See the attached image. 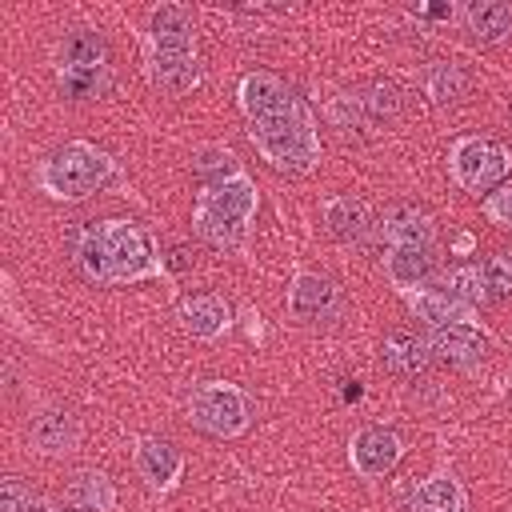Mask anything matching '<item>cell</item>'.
Wrapping results in <instances>:
<instances>
[{
  "label": "cell",
  "mask_w": 512,
  "mask_h": 512,
  "mask_svg": "<svg viewBox=\"0 0 512 512\" xmlns=\"http://www.w3.org/2000/svg\"><path fill=\"white\" fill-rule=\"evenodd\" d=\"M76 260L92 284H132L160 272L148 232L132 220L88 224L76 240Z\"/></svg>",
  "instance_id": "cell-1"
},
{
  "label": "cell",
  "mask_w": 512,
  "mask_h": 512,
  "mask_svg": "<svg viewBox=\"0 0 512 512\" xmlns=\"http://www.w3.org/2000/svg\"><path fill=\"white\" fill-rule=\"evenodd\" d=\"M248 140L256 144V152L280 168V172H308L320 156V140H316V124H312V112L292 96L280 112L264 116V120H252L248 128Z\"/></svg>",
  "instance_id": "cell-2"
},
{
  "label": "cell",
  "mask_w": 512,
  "mask_h": 512,
  "mask_svg": "<svg viewBox=\"0 0 512 512\" xmlns=\"http://www.w3.org/2000/svg\"><path fill=\"white\" fill-rule=\"evenodd\" d=\"M252 212H256V188L244 172H236L220 184H204L192 224L200 240H208L212 248H240Z\"/></svg>",
  "instance_id": "cell-3"
},
{
  "label": "cell",
  "mask_w": 512,
  "mask_h": 512,
  "mask_svg": "<svg viewBox=\"0 0 512 512\" xmlns=\"http://www.w3.org/2000/svg\"><path fill=\"white\" fill-rule=\"evenodd\" d=\"M112 176V160L108 152L76 140V144H64L60 152H52L44 164H40V184L48 196L56 200H80L88 192H96L104 180Z\"/></svg>",
  "instance_id": "cell-4"
},
{
  "label": "cell",
  "mask_w": 512,
  "mask_h": 512,
  "mask_svg": "<svg viewBox=\"0 0 512 512\" xmlns=\"http://www.w3.org/2000/svg\"><path fill=\"white\" fill-rule=\"evenodd\" d=\"M60 84L72 100H88L108 84V44L92 28H76L60 44Z\"/></svg>",
  "instance_id": "cell-5"
},
{
  "label": "cell",
  "mask_w": 512,
  "mask_h": 512,
  "mask_svg": "<svg viewBox=\"0 0 512 512\" xmlns=\"http://www.w3.org/2000/svg\"><path fill=\"white\" fill-rule=\"evenodd\" d=\"M188 420H192L200 432H208V436H236V432H244V424H248V400H244L240 388L220 384V380H208V384H200V388L192 392V400H188Z\"/></svg>",
  "instance_id": "cell-6"
},
{
  "label": "cell",
  "mask_w": 512,
  "mask_h": 512,
  "mask_svg": "<svg viewBox=\"0 0 512 512\" xmlns=\"http://www.w3.org/2000/svg\"><path fill=\"white\" fill-rule=\"evenodd\" d=\"M508 164H512L508 152L484 136H468L452 148V176L468 192H488L492 184H500L508 176Z\"/></svg>",
  "instance_id": "cell-7"
},
{
  "label": "cell",
  "mask_w": 512,
  "mask_h": 512,
  "mask_svg": "<svg viewBox=\"0 0 512 512\" xmlns=\"http://www.w3.org/2000/svg\"><path fill=\"white\" fill-rule=\"evenodd\" d=\"M400 452H404V444H400V436H396L392 428H364V432L352 440V464H356V472L368 476V480L392 472L396 460H400Z\"/></svg>",
  "instance_id": "cell-8"
},
{
  "label": "cell",
  "mask_w": 512,
  "mask_h": 512,
  "mask_svg": "<svg viewBox=\"0 0 512 512\" xmlns=\"http://www.w3.org/2000/svg\"><path fill=\"white\" fill-rule=\"evenodd\" d=\"M196 24L188 8L180 4H160L148 20V48L152 52H196Z\"/></svg>",
  "instance_id": "cell-9"
},
{
  "label": "cell",
  "mask_w": 512,
  "mask_h": 512,
  "mask_svg": "<svg viewBox=\"0 0 512 512\" xmlns=\"http://www.w3.org/2000/svg\"><path fill=\"white\" fill-rule=\"evenodd\" d=\"M28 440H32V448H40V452H48V456H60V452H72V448H76L80 424H76V416H72L68 408L52 404V408H44V412L32 416Z\"/></svg>",
  "instance_id": "cell-10"
},
{
  "label": "cell",
  "mask_w": 512,
  "mask_h": 512,
  "mask_svg": "<svg viewBox=\"0 0 512 512\" xmlns=\"http://www.w3.org/2000/svg\"><path fill=\"white\" fill-rule=\"evenodd\" d=\"M380 232H384V240H388L392 248H400V244L428 248L436 224H432V216H428L424 208H416V204H392V208L384 212V220H380Z\"/></svg>",
  "instance_id": "cell-11"
},
{
  "label": "cell",
  "mask_w": 512,
  "mask_h": 512,
  "mask_svg": "<svg viewBox=\"0 0 512 512\" xmlns=\"http://www.w3.org/2000/svg\"><path fill=\"white\" fill-rule=\"evenodd\" d=\"M288 100H292V92L272 72H248L240 80V108L248 112V120H264V116L280 112Z\"/></svg>",
  "instance_id": "cell-12"
},
{
  "label": "cell",
  "mask_w": 512,
  "mask_h": 512,
  "mask_svg": "<svg viewBox=\"0 0 512 512\" xmlns=\"http://www.w3.org/2000/svg\"><path fill=\"white\" fill-rule=\"evenodd\" d=\"M136 468L140 476L152 484V488H168L176 476H180V452L172 440H160V436H144L136 444Z\"/></svg>",
  "instance_id": "cell-13"
},
{
  "label": "cell",
  "mask_w": 512,
  "mask_h": 512,
  "mask_svg": "<svg viewBox=\"0 0 512 512\" xmlns=\"http://www.w3.org/2000/svg\"><path fill=\"white\" fill-rule=\"evenodd\" d=\"M408 304H412V312H416L420 320H428L432 328L472 324V308H468V304H460L456 296H448L444 288H416V292L408 296Z\"/></svg>",
  "instance_id": "cell-14"
},
{
  "label": "cell",
  "mask_w": 512,
  "mask_h": 512,
  "mask_svg": "<svg viewBox=\"0 0 512 512\" xmlns=\"http://www.w3.org/2000/svg\"><path fill=\"white\" fill-rule=\"evenodd\" d=\"M428 348H432L440 360H448V364H476L488 344H484V336H480L472 324H448V328H436V332H432Z\"/></svg>",
  "instance_id": "cell-15"
},
{
  "label": "cell",
  "mask_w": 512,
  "mask_h": 512,
  "mask_svg": "<svg viewBox=\"0 0 512 512\" xmlns=\"http://www.w3.org/2000/svg\"><path fill=\"white\" fill-rule=\"evenodd\" d=\"M148 76H152V84H160L168 92H188L200 76L196 52H152L148 48Z\"/></svg>",
  "instance_id": "cell-16"
},
{
  "label": "cell",
  "mask_w": 512,
  "mask_h": 512,
  "mask_svg": "<svg viewBox=\"0 0 512 512\" xmlns=\"http://www.w3.org/2000/svg\"><path fill=\"white\" fill-rule=\"evenodd\" d=\"M324 220H328V228H332L340 240H348V244H364L368 232H372V208H368L364 200H356V196H336V200L324 208Z\"/></svg>",
  "instance_id": "cell-17"
},
{
  "label": "cell",
  "mask_w": 512,
  "mask_h": 512,
  "mask_svg": "<svg viewBox=\"0 0 512 512\" xmlns=\"http://www.w3.org/2000/svg\"><path fill=\"white\" fill-rule=\"evenodd\" d=\"M380 360H384L392 372H400V376H420V372L428 368L432 352H428L424 340H416V336H408V332H392V336L380 344Z\"/></svg>",
  "instance_id": "cell-18"
},
{
  "label": "cell",
  "mask_w": 512,
  "mask_h": 512,
  "mask_svg": "<svg viewBox=\"0 0 512 512\" xmlns=\"http://www.w3.org/2000/svg\"><path fill=\"white\" fill-rule=\"evenodd\" d=\"M432 276V252L416 248V244H400L388 248V280L396 288H420Z\"/></svg>",
  "instance_id": "cell-19"
},
{
  "label": "cell",
  "mask_w": 512,
  "mask_h": 512,
  "mask_svg": "<svg viewBox=\"0 0 512 512\" xmlns=\"http://www.w3.org/2000/svg\"><path fill=\"white\" fill-rule=\"evenodd\" d=\"M180 320L192 336H220L228 328V304L220 296H192L180 304Z\"/></svg>",
  "instance_id": "cell-20"
},
{
  "label": "cell",
  "mask_w": 512,
  "mask_h": 512,
  "mask_svg": "<svg viewBox=\"0 0 512 512\" xmlns=\"http://www.w3.org/2000/svg\"><path fill=\"white\" fill-rule=\"evenodd\" d=\"M68 504L80 508V512H112L116 508V492H112L104 472H76L68 480Z\"/></svg>",
  "instance_id": "cell-21"
},
{
  "label": "cell",
  "mask_w": 512,
  "mask_h": 512,
  "mask_svg": "<svg viewBox=\"0 0 512 512\" xmlns=\"http://www.w3.org/2000/svg\"><path fill=\"white\" fill-rule=\"evenodd\" d=\"M464 20H468V32L476 40H484V44L504 40L512 32V8L500 4V0H476V4H468Z\"/></svg>",
  "instance_id": "cell-22"
},
{
  "label": "cell",
  "mask_w": 512,
  "mask_h": 512,
  "mask_svg": "<svg viewBox=\"0 0 512 512\" xmlns=\"http://www.w3.org/2000/svg\"><path fill=\"white\" fill-rule=\"evenodd\" d=\"M332 304H336V288H332V280L312 276V272H304V276L296 280V288H292V312H296V316L316 320V316H324Z\"/></svg>",
  "instance_id": "cell-23"
},
{
  "label": "cell",
  "mask_w": 512,
  "mask_h": 512,
  "mask_svg": "<svg viewBox=\"0 0 512 512\" xmlns=\"http://www.w3.org/2000/svg\"><path fill=\"white\" fill-rule=\"evenodd\" d=\"M412 512H464V492L452 476H432L416 488Z\"/></svg>",
  "instance_id": "cell-24"
},
{
  "label": "cell",
  "mask_w": 512,
  "mask_h": 512,
  "mask_svg": "<svg viewBox=\"0 0 512 512\" xmlns=\"http://www.w3.org/2000/svg\"><path fill=\"white\" fill-rule=\"evenodd\" d=\"M440 288L448 292V296H456L460 304H484V300H492V292H488V284H484V268H476V264H460V268H448L444 272V280H440Z\"/></svg>",
  "instance_id": "cell-25"
},
{
  "label": "cell",
  "mask_w": 512,
  "mask_h": 512,
  "mask_svg": "<svg viewBox=\"0 0 512 512\" xmlns=\"http://www.w3.org/2000/svg\"><path fill=\"white\" fill-rule=\"evenodd\" d=\"M360 108H364L368 120H376V124L384 120V124H388V120L400 116V108H404V92H400L392 80H372L368 92L360 96Z\"/></svg>",
  "instance_id": "cell-26"
},
{
  "label": "cell",
  "mask_w": 512,
  "mask_h": 512,
  "mask_svg": "<svg viewBox=\"0 0 512 512\" xmlns=\"http://www.w3.org/2000/svg\"><path fill=\"white\" fill-rule=\"evenodd\" d=\"M428 96L436 100V104H452V100H460L464 96V88H468V76L456 68V64H448V60H436L432 68H428Z\"/></svg>",
  "instance_id": "cell-27"
},
{
  "label": "cell",
  "mask_w": 512,
  "mask_h": 512,
  "mask_svg": "<svg viewBox=\"0 0 512 512\" xmlns=\"http://www.w3.org/2000/svg\"><path fill=\"white\" fill-rule=\"evenodd\" d=\"M240 168H236V156L228 152V148H204L200 152V160H196V176L204 180V184H220V180H228V176H236Z\"/></svg>",
  "instance_id": "cell-28"
},
{
  "label": "cell",
  "mask_w": 512,
  "mask_h": 512,
  "mask_svg": "<svg viewBox=\"0 0 512 512\" xmlns=\"http://www.w3.org/2000/svg\"><path fill=\"white\" fill-rule=\"evenodd\" d=\"M484 284L492 296H512V252H496L484 264Z\"/></svg>",
  "instance_id": "cell-29"
},
{
  "label": "cell",
  "mask_w": 512,
  "mask_h": 512,
  "mask_svg": "<svg viewBox=\"0 0 512 512\" xmlns=\"http://www.w3.org/2000/svg\"><path fill=\"white\" fill-rule=\"evenodd\" d=\"M0 512H36V504H32V492L24 488V480L8 476V480L0 484Z\"/></svg>",
  "instance_id": "cell-30"
},
{
  "label": "cell",
  "mask_w": 512,
  "mask_h": 512,
  "mask_svg": "<svg viewBox=\"0 0 512 512\" xmlns=\"http://www.w3.org/2000/svg\"><path fill=\"white\" fill-rule=\"evenodd\" d=\"M484 212H488V220H496V224L512 228V180H508V184H500V188L484 200Z\"/></svg>",
  "instance_id": "cell-31"
},
{
  "label": "cell",
  "mask_w": 512,
  "mask_h": 512,
  "mask_svg": "<svg viewBox=\"0 0 512 512\" xmlns=\"http://www.w3.org/2000/svg\"><path fill=\"white\" fill-rule=\"evenodd\" d=\"M56 512H80V508H72V504H64V508H56Z\"/></svg>",
  "instance_id": "cell-32"
}]
</instances>
